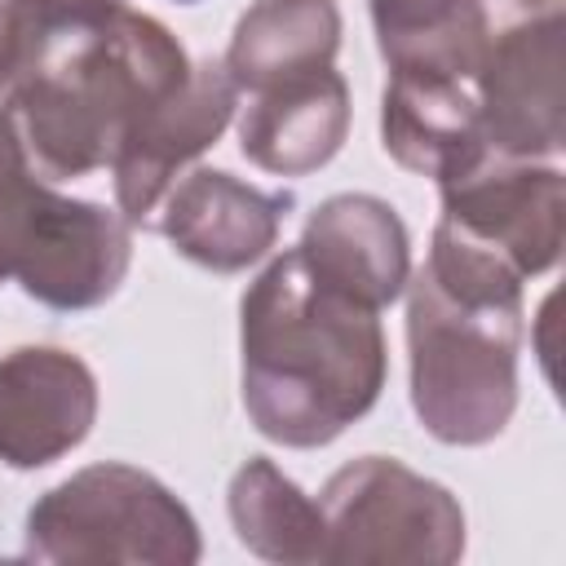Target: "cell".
<instances>
[{
	"instance_id": "1",
	"label": "cell",
	"mask_w": 566,
	"mask_h": 566,
	"mask_svg": "<svg viewBox=\"0 0 566 566\" xmlns=\"http://www.w3.org/2000/svg\"><path fill=\"white\" fill-rule=\"evenodd\" d=\"M190 53L150 13L0 0V115L44 181L111 168L133 124L177 93Z\"/></svg>"
},
{
	"instance_id": "2",
	"label": "cell",
	"mask_w": 566,
	"mask_h": 566,
	"mask_svg": "<svg viewBox=\"0 0 566 566\" xmlns=\"http://www.w3.org/2000/svg\"><path fill=\"white\" fill-rule=\"evenodd\" d=\"M380 310L323 283L296 248L279 252L239 301V389L252 429L314 451L363 420L385 389Z\"/></svg>"
},
{
	"instance_id": "3",
	"label": "cell",
	"mask_w": 566,
	"mask_h": 566,
	"mask_svg": "<svg viewBox=\"0 0 566 566\" xmlns=\"http://www.w3.org/2000/svg\"><path fill=\"white\" fill-rule=\"evenodd\" d=\"M522 274L433 226L429 256L407 279L411 411L447 447L495 442L517 411Z\"/></svg>"
},
{
	"instance_id": "4",
	"label": "cell",
	"mask_w": 566,
	"mask_h": 566,
	"mask_svg": "<svg viewBox=\"0 0 566 566\" xmlns=\"http://www.w3.org/2000/svg\"><path fill=\"white\" fill-rule=\"evenodd\" d=\"M22 557L44 566H195L199 522L155 473L84 464L27 509Z\"/></svg>"
},
{
	"instance_id": "5",
	"label": "cell",
	"mask_w": 566,
	"mask_h": 566,
	"mask_svg": "<svg viewBox=\"0 0 566 566\" xmlns=\"http://www.w3.org/2000/svg\"><path fill=\"white\" fill-rule=\"evenodd\" d=\"M323 566H451L464 557V509L451 486L394 455L340 464L323 491Z\"/></svg>"
},
{
	"instance_id": "6",
	"label": "cell",
	"mask_w": 566,
	"mask_h": 566,
	"mask_svg": "<svg viewBox=\"0 0 566 566\" xmlns=\"http://www.w3.org/2000/svg\"><path fill=\"white\" fill-rule=\"evenodd\" d=\"M486 40L469 80L491 155L553 164L562 133L566 0H482Z\"/></svg>"
},
{
	"instance_id": "7",
	"label": "cell",
	"mask_w": 566,
	"mask_h": 566,
	"mask_svg": "<svg viewBox=\"0 0 566 566\" xmlns=\"http://www.w3.org/2000/svg\"><path fill=\"white\" fill-rule=\"evenodd\" d=\"M0 265L31 301L80 314L106 305L133 265V226L119 208L57 195L44 177L0 234Z\"/></svg>"
},
{
	"instance_id": "8",
	"label": "cell",
	"mask_w": 566,
	"mask_h": 566,
	"mask_svg": "<svg viewBox=\"0 0 566 566\" xmlns=\"http://www.w3.org/2000/svg\"><path fill=\"white\" fill-rule=\"evenodd\" d=\"M442 217L473 248L500 256L522 279L548 274L566 243V177L544 159L482 155L451 181H438Z\"/></svg>"
},
{
	"instance_id": "9",
	"label": "cell",
	"mask_w": 566,
	"mask_h": 566,
	"mask_svg": "<svg viewBox=\"0 0 566 566\" xmlns=\"http://www.w3.org/2000/svg\"><path fill=\"white\" fill-rule=\"evenodd\" d=\"M239 111V88L230 84L226 66L203 57L190 66L186 84L155 102L133 133L124 137L111 177H115V208L137 230H150L159 199L172 190V181L230 128Z\"/></svg>"
},
{
	"instance_id": "10",
	"label": "cell",
	"mask_w": 566,
	"mask_h": 566,
	"mask_svg": "<svg viewBox=\"0 0 566 566\" xmlns=\"http://www.w3.org/2000/svg\"><path fill=\"white\" fill-rule=\"evenodd\" d=\"M292 208V190H261L226 168H190L159 199L150 230L199 270L243 274L279 243Z\"/></svg>"
},
{
	"instance_id": "11",
	"label": "cell",
	"mask_w": 566,
	"mask_h": 566,
	"mask_svg": "<svg viewBox=\"0 0 566 566\" xmlns=\"http://www.w3.org/2000/svg\"><path fill=\"white\" fill-rule=\"evenodd\" d=\"M97 420V376L62 345L0 354V464L31 473L71 455Z\"/></svg>"
},
{
	"instance_id": "12",
	"label": "cell",
	"mask_w": 566,
	"mask_h": 566,
	"mask_svg": "<svg viewBox=\"0 0 566 566\" xmlns=\"http://www.w3.org/2000/svg\"><path fill=\"white\" fill-rule=\"evenodd\" d=\"M301 261L345 296L385 310L411 279V239L394 203L380 195L345 190L323 199L301 230Z\"/></svg>"
},
{
	"instance_id": "13",
	"label": "cell",
	"mask_w": 566,
	"mask_h": 566,
	"mask_svg": "<svg viewBox=\"0 0 566 566\" xmlns=\"http://www.w3.org/2000/svg\"><path fill=\"white\" fill-rule=\"evenodd\" d=\"M349 84L336 66L261 88L239 111V150L274 177H310L349 137Z\"/></svg>"
},
{
	"instance_id": "14",
	"label": "cell",
	"mask_w": 566,
	"mask_h": 566,
	"mask_svg": "<svg viewBox=\"0 0 566 566\" xmlns=\"http://www.w3.org/2000/svg\"><path fill=\"white\" fill-rule=\"evenodd\" d=\"M380 146L420 177L451 181L486 155L482 111L464 80L389 75L380 93Z\"/></svg>"
},
{
	"instance_id": "15",
	"label": "cell",
	"mask_w": 566,
	"mask_h": 566,
	"mask_svg": "<svg viewBox=\"0 0 566 566\" xmlns=\"http://www.w3.org/2000/svg\"><path fill=\"white\" fill-rule=\"evenodd\" d=\"M340 31L336 0H256L239 13L221 66L230 84L252 97L283 80L336 66Z\"/></svg>"
},
{
	"instance_id": "16",
	"label": "cell",
	"mask_w": 566,
	"mask_h": 566,
	"mask_svg": "<svg viewBox=\"0 0 566 566\" xmlns=\"http://www.w3.org/2000/svg\"><path fill=\"white\" fill-rule=\"evenodd\" d=\"M367 13L389 75L473 80L486 40L482 0H367Z\"/></svg>"
},
{
	"instance_id": "17",
	"label": "cell",
	"mask_w": 566,
	"mask_h": 566,
	"mask_svg": "<svg viewBox=\"0 0 566 566\" xmlns=\"http://www.w3.org/2000/svg\"><path fill=\"white\" fill-rule=\"evenodd\" d=\"M226 513L234 539L248 553L279 566H323V509L270 455H248L234 469L226 486Z\"/></svg>"
},
{
	"instance_id": "18",
	"label": "cell",
	"mask_w": 566,
	"mask_h": 566,
	"mask_svg": "<svg viewBox=\"0 0 566 566\" xmlns=\"http://www.w3.org/2000/svg\"><path fill=\"white\" fill-rule=\"evenodd\" d=\"M31 4H44V9H115L124 0H31Z\"/></svg>"
},
{
	"instance_id": "19",
	"label": "cell",
	"mask_w": 566,
	"mask_h": 566,
	"mask_svg": "<svg viewBox=\"0 0 566 566\" xmlns=\"http://www.w3.org/2000/svg\"><path fill=\"white\" fill-rule=\"evenodd\" d=\"M177 4H199V0H177Z\"/></svg>"
},
{
	"instance_id": "20",
	"label": "cell",
	"mask_w": 566,
	"mask_h": 566,
	"mask_svg": "<svg viewBox=\"0 0 566 566\" xmlns=\"http://www.w3.org/2000/svg\"><path fill=\"white\" fill-rule=\"evenodd\" d=\"M0 283H4V270H0Z\"/></svg>"
}]
</instances>
